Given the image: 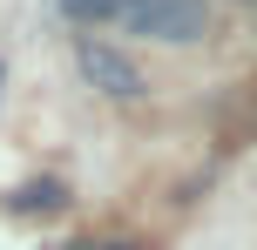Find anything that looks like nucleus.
I'll list each match as a JSON object with an SVG mask.
<instances>
[{
    "mask_svg": "<svg viewBox=\"0 0 257 250\" xmlns=\"http://www.w3.org/2000/svg\"><path fill=\"white\" fill-rule=\"evenodd\" d=\"M75 68H81V81H88V88L108 95V102H136V95H142V68L128 61L122 48L95 41V34H75Z\"/></svg>",
    "mask_w": 257,
    "mask_h": 250,
    "instance_id": "obj_2",
    "label": "nucleus"
},
{
    "mask_svg": "<svg viewBox=\"0 0 257 250\" xmlns=\"http://www.w3.org/2000/svg\"><path fill=\"white\" fill-rule=\"evenodd\" d=\"M115 21L142 41L190 48V41L210 34V0H115Z\"/></svg>",
    "mask_w": 257,
    "mask_h": 250,
    "instance_id": "obj_1",
    "label": "nucleus"
},
{
    "mask_svg": "<svg viewBox=\"0 0 257 250\" xmlns=\"http://www.w3.org/2000/svg\"><path fill=\"white\" fill-rule=\"evenodd\" d=\"M250 7H257V0H250Z\"/></svg>",
    "mask_w": 257,
    "mask_h": 250,
    "instance_id": "obj_7",
    "label": "nucleus"
},
{
    "mask_svg": "<svg viewBox=\"0 0 257 250\" xmlns=\"http://www.w3.org/2000/svg\"><path fill=\"white\" fill-rule=\"evenodd\" d=\"M95 250H136V243H128V237H115V243H95Z\"/></svg>",
    "mask_w": 257,
    "mask_h": 250,
    "instance_id": "obj_5",
    "label": "nucleus"
},
{
    "mask_svg": "<svg viewBox=\"0 0 257 250\" xmlns=\"http://www.w3.org/2000/svg\"><path fill=\"white\" fill-rule=\"evenodd\" d=\"M0 75H7V68H0Z\"/></svg>",
    "mask_w": 257,
    "mask_h": 250,
    "instance_id": "obj_6",
    "label": "nucleus"
},
{
    "mask_svg": "<svg viewBox=\"0 0 257 250\" xmlns=\"http://www.w3.org/2000/svg\"><path fill=\"white\" fill-rule=\"evenodd\" d=\"M7 210H14V216H61V210H68V183H54V176L21 183V189L7 196Z\"/></svg>",
    "mask_w": 257,
    "mask_h": 250,
    "instance_id": "obj_3",
    "label": "nucleus"
},
{
    "mask_svg": "<svg viewBox=\"0 0 257 250\" xmlns=\"http://www.w3.org/2000/svg\"><path fill=\"white\" fill-rule=\"evenodd\" d=\"M61 14H68L75 27H102L108 14H115V0H61Z\"/></svg>",
    "mask_w": 257,
    "mask_h": 250,
    "instance_id": "obj_4",
    "label": "nucleus"
}]
</instances>
